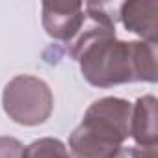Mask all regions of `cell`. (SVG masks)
<instances>
[{
	"label": "cell",
	"instance_id": "5b68a950",
	"mask_svg": "<svg viewBox=\"0 0 158 158\" xmlns=\"http://www.w3.org/2000/svg\"><path fill=\"white\" fill-rule=\"evenodd\" d=\"M121 23L128 32L138 34L145 43L158 41V2L156 0H130L121 4Z\"/></svg>",
	"mask_w": 158,
	"mask_h": 158
},
{
	"label": "cell",
	"instance_id": "8992f818",
	"mask_svg": "<svg viewBox=\"0 0 158 158\" xmlns=\"http://www.w3.org/2000/svg\"><path fill=\"white\" fill-rule=\"evenodd\" d=\"M156 97L145 95L136 101L130 114V136L138 147H154L158 143L156 127Z\"/></svg>",
	"mask_w": 158,
	"mask_h": 158
},
{
	"label": "cell",
	"instance_id": "9c48e42d",
	"mask_svg": "<svg viewBox=\"0 0 158 158\" xmlns=\"http://www.w3.org/2000/svg\"><path fill=\"white\" fill-rule=\"evenodd\" d=\"M114 158H158L156 145L154 147H121V151Z\"/></svg>",
	"mask_w": 158,
	"mask_h": 158
},
{
	"label": "cell",
	"instance_id": "3957f363",
	"mask_svg": "<svg viewBox=\"0 0 158 158\" xmlns=\"http://www.w3.org/2000/svg\"><path fill=\"white\" fill-rule=\"evenodd\" d=\"M2 106L11 121L23 127H37L52 115L54 95L45 80L30 74H19L6 84Z\"/></svg>",
	"mask_w": 158,
	"mask_h": 158
},
{
	"label": "cell",
	"instance_id": "7a4b0ae2",
	"mask_svg": "<svg viewBox=\"0 0 158 158\" xmlns=\"http://www.w3.org/2000/svg\"><path fill=\"white\" fill-rule=\"evenodd\" d=\"M132 104L119 97H102L84 114L69 136L74 158H114L130 136Z\"/></svg>",
	"mask_w": 158,
	"mask_h": 158
},
{
	"label": "cell",
	"instance_id": "277c9868",
	"mask_svg": "<svg viewBox=\"0 0 158 158\" xmlns=\"http://www.w3.org/2000/svg\"><path fill=\"white\" fill-rule=\"evenodd\" d=\"M82 2H45L43 4V28L45 32L63 45H69L84 23Z\"/></svg>",
	"mask_w": 158,
	"mask_h": 158
},
{
	"label": "cell",
	"instance_id": "ba28073f",
	"mask_svg": "<svg viewBox=\"0 0 158 158\" xmlns=\"http://www.w3.org/2000/svg\"><path fill=\"white\" fill-rule=\"evenodd\" d=\"M24 147L19 139L0 136V158H23Z\"/></svg>",
	"mask_w": 158,
	"mask_h": 158
},
{
	"label": "cell",
	"instance_id": "6da1fadb",
	"mask_svg": "<svg viewBox=\"0 0 158 158\" xmlns=\"http://www.w3.org/2000/svg\"><path fill=\"white\" fill-rule=\"evenodd\" d=\"M80 63L84 78L95 88H112L128 82L154 84L156 45L145 41H119L115 32L91 35L69 50Z\"/></svg>",
	"mask_w": 158,
	"mask_h": 158
},
{
	"label": "cell",
	"instance_id": "52a82bcc",
	"mask_svg": "<svg viewBox=\"0 0 158 158\" xmlns=\"http://www.w3.org/2000/svg\"><path fill=\"white\" fill-rule=\"evenodd\" d=\"M23 158H73L67 147L56 138H41L24 147Z\"/></svg>",
	"mask_w": 158,
	"mask_h": 158
}]
</instances>
